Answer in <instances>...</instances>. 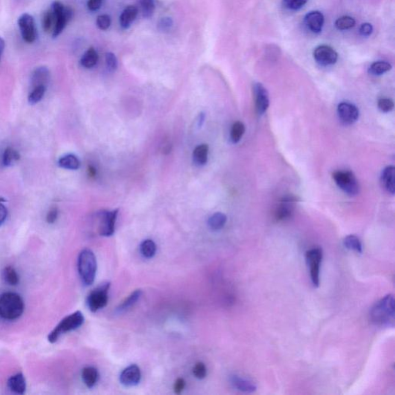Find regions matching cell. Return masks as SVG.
Returning a JSON list of instances; mask_svg holds the SVG:
<instances>
[{"label":"cell","instance_id":"5b68a950","mask_svg":"<svg viewBox=\"0 0 395 395\" xmlns=\"http://www.w3.org/2000/svg\"><path fill=\"white\" fill-rule=\"evenodd\" d=\"M53 13L54 15V26L53 36L57 37L63 32L67 24L71 20L74 16L72 8L64 6L60 1H54L52 4Z\"/></svg>","mask_w":395,"mask_h":395},{"label":"cell","instance_id":"f1b7e54d","mask_svg":"<svg viewBox=\"0 0 395 395\" xmlns=\"http://www.w3.org/2000/svg\"><path fill=\"white\" fill-rule=\"evenodd\" d=\"M390 63L386 61H377L372 63L369 68V73L372 75L379 76L388 72L391 70Z\"/></svg>","mask_w":395,"mask_h":395},{"label":"cell","instance_id":"b9f144b4","mask_svg":"<svg viewBox=\"0 0 395 395\" xmlns=\"http://www.w3.org/2000/svg\"><path fill=\"white\" fill-rule=\"evenodd\" d=\"M105 61L107 69L109 71H112V72L116 71L117 68H118V60H117V57H115V54L111 52L107 53L105 55Z\"/></svg>","mask_w":395,"mask_h":395},{"label":"cell","instance_id":"f35d334b","mask_svg":"<svg viewBox=\"0 0 395 395\" xmlns=\"http://www.w3.org/2000/svg\"><path fill=\"white\" fill-rule=\"evenodd\" d=\"M378 108L384 113H387V112H390L393 110L394 104H393V101L389 98H381L380 99L378 103Z\"/></svg>","mask_w":395,"mask_h":395},{"label":"cell","instance_id":"277c9868","mask_svg":"<svg viewBox=\"0 0 395 395\" xmlns=\"http://www.w3.org/2000/svg\"><path fill=\"white\" fill-rule=\"evenodd\" d=\"M84 322V317L80 311H76L74 314L63 318L57 326L49 334L47 339L51 343H56L60 336L70 331L80 327Z\"/></svg>","mask_w":395,"mask_h":395},{"label":"cell","instance_id":"44dd1931","mask_svg":"<svg viewBox=\"0 0 395 395\" xmlns=\"http://www.w3.org/2000/svg\"><path fill=\"white\" fill-rule=\"evenodd\" d=\"M138 10L135 6H128L120 16V24L123 29H127L138 16Z\"/></svg>","mask_w":395,"mask_h":395},{"label":"cell","instance_id":"ab89813d","mask_svg":"<svg viewBox=\"0 0 395 395\" xmlns=\"http://www.w3.org/2000/svg\"><path fill=\"white\" fill-rule=\"evenodd\" d=\"M112 19L108 15H101L97 16V26L100 30H106L110 27Z\"/></svg>","mask_w":395,"mask_h":395},{"label":"cell","instance_id":"8fae6325","mask_svg":"<svg viewBox=\"0 0 395 395\" xmlns=\"http://www.w3.org/2000/svg\"><path fill=\"white\" fill-rule=\"evenodd\" d=\"M337 114L342 122L346 124H352L358 121L359 111L358 107L350 103H340L337 107Z\"/></svg>","mask_w":395,"mask_h":395},{"label":"cell","instance_id":"836d02e7","mask_svg":"<svg viewBox=\"0 0 395 395\" xmlns=\"http://www.w3.org/2000/svg\"><path fill=\"white\" fill-rule=\"evenodd\" d=\"M139 5L144 18H150L152 16L156 8L154 0H139Z\"/></svg>","mask_w":395,"mask_h":395},{"label":"cell","instance_id":"1f68e13d","mask_svg":"<svg viewBox=\"0 0 395 395\" xmlns=\"http://www.w3.org/2000/svg\"><path fill=\"white\" fill-rule=\"evenodd\" d=\"M356 21L352 16H343L335 21V27L339 30H347L355 27Z\"/></svg>","mask_w":395,"mask_h":395},{"label":"cell","instance_id":"ba28073f","mask_svg":"<svg viewBox=\"0 0 395 395\" xmlns=\"http://www.w3.org/2000/svg\"><path fill=\"white\" fill-rule=\"evenodd\" d=\"M322 259H323V251L321 249H312L306 252V262L308 267H310L311 281L314 287H318L320 286V267Z\"/></svg>","mask_w":395,"mask_h":395},{"label":"cell","instance_id":"7402d4cb","mask_svg":"<svg viewBox=\"0 0 395 395\" xmlns=\"http://www.w3.org/2000/svg\"><path fill=\"white\" fill-rule=\"evenodd\" d=\"M99 374L97 369L93 367H86L82 370V379L86 387L91 388L94 387L98 381Z\"/></svg>","mask_w":395,"mask_h":395},{"label":"cell","instance_id":"7bdbcfd3","mask_svg":"<svg viewBox=\"0 0 395 395\" xmlns=\"http://www.w3.org/2000/svg\"><path fill=\"white\" fill-rule=\"evenodd\" d=\"M173 26V21L171 18L165 17L162 18L158 24V27L161 31H168L171 30V27Z\"/></svg>","mask_w":395,"mask_h":395},{"label":"cell","instance_id":"5bb4252c","mask_svg":"<svg viewBox=\"0 0 395 395\" xmlns=\"http://www.w3.org/2000/svg\"><path fill=\"white\" fill-rule=\"evenodd\" d=\"M297 202V198L287 196L281 201V204L275 212V217L278 221H284L291 218L293 213V203Z\"/></svg>","mask_w":395,"mask_h":395},{"label":"cell","instance_id":"8d00e7d4","mask_svg":"<svg viewBox=\"0 0 395 395\" xmlns=\"http://www.w3.org/2000/svg\"><path fill=\"white\" fill-rule=\"evenodd\" d=\"M42 29L46 33H49L54 25V15L52 10H47L42 16Z\"/></svg>","mask_w":395,"mask_h":395},{"label":"cell","instance_id":"c3c4849f","mask_svg":"<svg viewBox=\"0 0 395 395\" xmlns=\"http://www.w3.org/2000/svg\"><path fill=\"white\" fill-rule=\"evenodd\" d=\"M7 215H8V210L5 206H4L2 203H0V226L5 223Z\"/></svg>","mask_w":395,"mask_h":395},{"label":"cell","instance_id":"f6af8a7d","mask_svg":"<svg viewBox=\"0 0 395 395\" xmlns=\"http://www.w3.org/2000/svg\"><path fill=\"white\" fill-rule=\"evenodd\" d=\"M373 32V26L369 23L363 24L360 27L359 33L361 36H369Z\"/></svg>","mask_w":395,"mask_h":395},{"label":"cell","instance_id":"d590c367","mask_svg":"<svg viewBox=\"0 0 395 395\" xmlns=\"http://www.w3.org/2000/svg\"><path fill=\"white\" fill-rule=\"evenodd\" d=\"M47 86H39L32 89L31 93L29 95L28 101L30 104H35L42 100L45 94Z\"/></svg>","mask_w":395,"mask_h":395},{"label":"cell","instance_id":"74e56055","mask_svg":"<svg viewBox=\"0 0 395 395\" xmlns=\"http://www.w3.org/2000/svg\"><path fill=\"white\" fill-rule=\"evenodd\" d=\"M282 1L286 8L293 11H297L306 5L308 0H282Z\"/></svg>","mask_w":395,"mask_h":395},{"label":"cell","instance_id":"6da1fadb","mask_svg":"<svg viewBox=\"0 0 395 395\" xmlns=\"http://www.w3.org/2000/svg\"><path fill=\"white\" fill-rule=\"evenodd\" d=\"M394 298L393 295H387L370 310L372 323L381 327L394 326Z\"/></svg>","mask_w":395,"mask_h":395},{"label":"cell","instance_id":"ee69618b","mask_svg":"<svg viewBox=\"0 0 395 395\" xmlns=\"http://www.w3.org/2000/svg\"><path fill=\"white\" fill-rule=\"evenodd\" d=\"M58 218V209L54 207L49 211L47 215V222L49 224H54Z\"/></svg>","mask_w":395,"mask_h":395},{"label":"cell","instance_id":"d6a6232c","mask_svg":"<svg viewBox=\"0 0 395 395\" xmlns=\"http://www.w3.org/2000/svg\"><path fill=\"white\" fill-rule=\"evenodd\" d=\"M245 130H246V127L243 123L240 121L235 122L231 129L230 138L232 143L234 144L238 143L244 135Z\"/></svg>","mask_w":395,"mask_h":395},{"label":"cell","instance_id":"9a60e30c","mask_svg":"<svg viewBox=\"0 0 395 395\" xmlns=\"http://www.w3.org/2000/svg\"><path fill=\"white\" fill-rule=\"evenodd\" d=\"M141 373L137 365H130L123 370L120 376L121 384L127 387L137 385L141 381Z\"/></svg>","mask_w":395,"mask_h":395},{"label":"cell","instance_id":"2e32d148","mask_svg":"<svg viewBox=\"0 0 395 395\" xmlns=\"http://www.w3.org/2000/svg\"><path fill=\"white\" fill-rule=\"evenodd\" d=\"M305 24L311 32L319 33L323 30L324 16L320 11H311L305 16Z\"/></svg>","mask_w":395,"mask_h":395},{"label":"cell","instance_id":"ffe728a7","mask_svg":"<svg viewBox=\"0 0 395 395\" xmlns=\"http://www.w3.org/2000/svg\"><path fill=\"white\" fill-rule=\"evenodd\" d=\"M230 381L231 384L235 389L245 393H253L257 389L254 383L237 375L231 377Z\"/></svg>","mask_w":395,"mask_h":395},{"label":"cell","instance_id":"9c48e42d","mask_svg":"<svg viewBox=\"0 0 395 395\" xmlns=\"http://www.w3.org/2000/svg\"><path fill=\"white\" fill-rule=\"evenodd\" d=\"M18 25L20 30L23 39L28 43L34 42L37 37L35 20L31 15L28 13H24L19 16L18 19Z\"/></svg>","mask_w":395,"mask_h":395},{"label":"cell","instance_id":"4fadbf2b","mask_svg":"<svg viewBox=\"0 0 395 395\" xmlns=\"http://www.w3.org/2000/svg\"><path fill=\"white\" fill-rule=\"evenodd\" d=\"M118 210L104 212L101 215L99 232L103 236H111L115 232Z\"/></svg>","mask_w":395,"mask_h":395},{"label":"cell","instance_id":"4316f807","mask_svg":"<svg viewBox=\"0 0 395 395\" xmlns=\"http://www.w3.org/2000/svg\"><path fill=\"white\" fill-rule=\"evenodd\" d=\"M226 221H227V217L226 215L221 212H217L209 218L208 223L212 230L217 231L224 227Z\"/></svg>","mask_w":395,"mask_h":395},{"label":"cell","instance_id":"f907efd6","mask_svg":"<svg viewBox=\"0 0 395 395\" xmlns=\"http://www.w3.org/2000/svg\"><path fill=\"white\" fill-rule=\"evenodd\" d=\"M88 171H89V174L91 176H94L96 174L95 168H93V167H90Z\"/></svg>","mask_w":395,"mask_h":395},{"label":"cell","instance_id":"4dcf8cb0","mask_svg":"<svg viewBox=\"0 0 395 395\" xmlns=\"http://www.w3.org/2000/svg\"><path fill=\"white\" fill-rule=\"evenodd\" d=\"M4 280L10 286H16L19 282V276L16 270L13 267H7L3 273Z\"/></svg>","mask_w":395,"mask_h":395},{"label":"cell","instance_id":"83f0119b","mask_svg":"<svg viewBox=\"0 0 395 395\" xmlns=\"http://www.w3.org/2000/svg\"><path fill=\"white\" fill-rule=\"evenodd\" d=\"M343 245L346 248L358 253H363L362 244L356 235H350L343 239Z\"/></svg>","mask_w":395,"mask_h":395},{"label":"cell","instance_id":"7a4b0ae2","mask_svg":"<svg viewBox=\"0 0 395 395\" xmlns=\"http://www.w3.org/2000/svg\"><path fill=\"white\" fill-rule=\"evenodd\" d=\"M25 305L19 294L13 292L0 296V317L7 320H14L24 314Z\"/></svg>","mask_w":395,"mask_h":395},{"label":"cell","instance_id":"30bf717a","mask_svg":"<svg viewBox=\"0 0 395 395\" xmlns=\"http://www.w3.org/2000/svg\"><path fill=\"white\" fill-rule=\"evenodd\" d=\"M314 58L321 66H331L335 64L338 60V54L332 47L327 45H320L314 51Z\"/></svg>","mask_w":395,"mask_h":395},{"label":"cell","instance_id":"60d3db41","mask_svg":"<svg viewBox=\"0 0 395 395\" xmlns=\"http://www.w3.org/2000/svg\"><path fill=\"white\" fill-rule=\"evenodd\" d=\"M207 370H206V365L203 363L199 362L193 367V375L198 379H203L206 378Z\"/></svg>","mask_w":395,"mask_h":395},{"label":"cell","instance_id":"7c38bea8","mask_svg":"<svg viewBox=\"0 0 395 395\" xmlns=\"http://www.w3.org/2000/svg\"><path fill=\"white\" fill-rule=\"evenodd\" d=\"M255 99H256V109L258 115H262L270 106L268 91L265 86L260 83H255L253 86Z\"/></svg>","mask_w":395,"mask_h":395},{"label":"cell","instance_id":"d4e9b609","mask_svg":"<svg viewBox=\"0 0 395 395\" xmlns=\"http://www.w3.org/2000/svg\"><path fill=\"white\" fill-rule=\"evenodd\" d=\"M98 61V54L94 48L88 49L80 60V63L85 68H92Z\"/></svg>","mask_w":395,"mask_h":395},{"label":"cell","instance_id":"e575fe53","mask_svg":"<svg viewBox=\"0 0 395 395\" xmlns=\"http://www.w3.org/2000/svg\"><path fill=\"white\" fill-rule=\"evenodd\" d=\"M19 154L13 149L12 147H7V149L4 151V159H3V163H4V166H10L13 165V163L16 162V161L19 159Z\"/></svg>","mask_w":395,"mask_h":395},{"label":"cell","instance_id":"ac0fdd59","mask_svg":"<svg viewBox=\"0 0 395 395\" xmlns=\"http://www.w3.org/2000/svg\"><path fill=\"white\" fill-rule=\"evenodd\" d=\"M10 390L16 394H24L27 390V381L22 373H18L10 377L7 381Z\"/></svg>","mask_w":395,"mask_h":395},{"label":"cell","instance_id":"d6986e66","mask_svg":"<svg viewBox=\"0 0 395 395\" xmlns=\"http://www.w3.org/2000/svg\"><path fill=\"white\" fill-rule=\"evenodd\" d=\"M381 183L384 189L393 194L395 192V168L393 166L387 167L383 171L381 175Z\"/></svg>","mask_w":395,"mask_h":395},{"label":"cell","instance_id":"603a6c76","mask_svg":"<svg viewBox=\"0 0 395 395\" xmlns=\"http://www.w3.org/2000/svg\"><path fill=\"white\" fill-rule=\"evenodd\" d=\"M209 147L206 144H202L196 147L193 152L194 163L198 165H204L207 163Z\"/></svg>","mask_w":395,"mask_h":395},{"label":"cell","instance_id":"7dc6e473","mask_svg":"<svg viewBox=\"0 0 395 395\" xmlns=\"http://www.w3.org/2000/svg\"><path fill=\"white\" fill-rule=\"evenodd\" d=\"M185 387V382L182 378H179L174 384V393H181Z\"/></svg>","mask_w":395,"mask_h":395},{"label":"cell","instance_id":"8992f818","mask_svg":"<svg viewBox=\"0 0 395 395\" xmlns=\"http://www.w3.org/2000/svg\"><path fill=\"white\" fill-rule=\"evenodd\" d=\"M337 186L350 196H355L359 193L358 181L355 174L349 171H337L333 174Z\"/></svg>","mask_w":395,"mask_h":395},{"label":"cell","instance_id":"681fc988","mask_svg":"<svg viewBox=\"0 0 395 395\" xmlns=\"http://www.w3.org/2000/svg\"><path fill=\"white\" fill-rule=\"evenodd\" d=\"M5 41L0 36V60H1V57H2L3 53H4V49H5Z\"/></svg>","mask_w":395,"mask_h":395},{"label":"cell","instance_id":"484cf974","mask_svg":"<svg viewBox=\"0 0 395 395\" xmlns=\"http://www.w3.org/2000/svg\"><path fill=\"white\" fill-rule=\"evenodd\" d=\"M141 293H141V290H135L134 293H132L131 294L127 297V298L125 299V300H124V302H122L121 304L119 305V306L117 308V312L123 313L124 312V311L130 309V308H131L132 306H134V305L137 303V301L139 300L140 297H141Z\"/></svg>","mask_w":395,"mask_h":395},{"label":"cell","instance_id":"cb8c5ba5","mask_svg":"<svg viewBox=\"0 0 395 395\" xmlns=\"http://www.w3.org/2000/svg\"><path fill=\"white\" fill-rule=\"evenodd\" d=\"M58 165L65 169L77 170L80 168V162L77 156L70 154L60 158Z\"/></svg>","mask_w":395,"mask_h":395},{"label":"cell","instance_id":"3957f363","mask_svg":"<svg viewBox=\"0 0 395 395\" xmlns=\"http://www.w3.org/2000/svg\"><path fill=\"white\" fill-rule=\"evenodd\" d=\"M77 267L83 283L86 286L93 284L97 273V260L91 250L86 249L80 252L78 256Z\"/></svg>","mask_w":395,"mask_h":395},{"label":"cell","instance_id":"52a82bcc","mask_svg":"<svg viewBox=\"0 0 395 395\" xmlns=\"http://www.w3.org/2000/svg\"><path fill=\"white\" fill-rule=\"evenodd\" d=\"M109 288L110 283L107 282L97 287L90 293L86 300V304L90 311L96 312L107 305L108 301Z\"/></svg>","mask_w":395,"mask_h":395},{"label":"cell","instance_id":"e0dca14e","mask_svg":"<svg viewBox=\"0 0 395 395\" xmlns=\"http://www.w3.org/2000/svg\"><path fill=\"white\" fill-rule=\"evenodd\" d=\"M51 78V73L46 67H39L36 68L31 76V87L44 86H47Z\"/></svg>","mask_w":395,"mask_h":395},{"label":"cell","instance_id":"f546056e","mask_svg":"<svg viewBox=\"0 0 395 395\" xmlns=\"http://www.w3.org/2000/svg\"><path fill=\"white\" fill-rule=\"evenodd\" d=\"M141 253L145 258H152L156 255V245L154 241L151 239L144 240L140 246Z\"/></svg>","mask_w":395,"mask_h":395},{"label":"cell","instance_id":"bcb514c9","mask_svg":"<svg viewBox=\"0 0 395 395\" xmlns=\"http://www.w3.org/2000/svg\"><path fill=\"white\" fill-rule=\"evenodd\" d=\"M102 0H88L87 7L91 11H97L101 7Z\"/></svg>","mask_w":395,"mask_h":395}]
</instances>
